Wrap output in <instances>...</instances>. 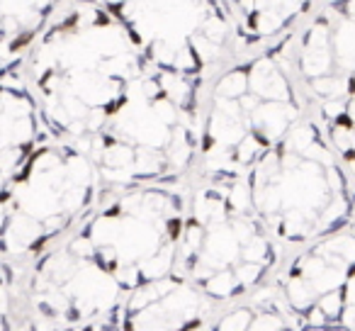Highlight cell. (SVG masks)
Returning a JSON list of instances; mask_svg holds the SVG:
<instances>
[{"label": "cell", "instance_id": "cell-20", "mask_svg": "<svg viewBox=\"0 0 355 331\" xmlns=\"http://www.w3.org/2000/svg\"><path fill=\"white\" fill-rule=\"evenodd\" d=\"M6 69H8V66L3 64V61H0V74H3V71H6Z\"/></svg>", "mask_w": 355, "mask_h": 331}, {"label": "cell", "instance_id": "cell-3", "mask_svg": "<svg viewBox=\"0 0 355 331\" xmlns=\"http://www.w3.org/2000/svg\"><path fill=\"white\" fill-rule=\"evenodd\" d=\"M314 112L290 56V32L209 78L193 178H241Z\"/></svg>", "mask_w": 355, "mask_h": 331}, {"label": "cell", "instance_id": "cell-10", "mask_svg": "<svg viewBox=\"0 0 355 331\" xmlns=\"http://www.w3.org/2000/svg\"><path fill=\"white\" fill-rule=\"evenodd\" d=\"M290 56L311 108L355 95V0H331L290 30Z\"/></svg>", "mask_w": 355, "mask_h": 331}, {"label": "cell", "instance_id": "cell-19", "mask_svg": "<svg viewBox=\"0 0 355 331\" xmlns=\"http://www.w3.org/2000/svg\"><path fill=\"white\" fill-rule=\"evenodd\" d=\"M329 329H355V263L343 278L334 309H331Z\"/></svg>", "mask_w": 355, "mask_h": 331}, {"label": "cell", "instance_id": "cell-14", "mask_svg": "<svg viewBox=\"0 0 355 331\" xmlns=\"http://www.w3.org/2000/svg\"><path fill=\"white\" fill-rule=\"evenodd\" d=\"M232 12L239 56L258 51L295 30L316 0H224Z\"/></svg>", "mask_w": 355, "mask_h": 331}, {"label": "cell", "instance_id": "cell-8", "mask_svg": "<svg viewBox=\"0 0 355 331\" xmlns=\"http://www.w3.org/2000/svg\"><path fill=\"white\" fill-rule=\"evenodd\" d=\"M127 295L98 258L61 239L22 271L17 329H119Z\"/></svg>", "mask_w": 355, "mask_h": 331}, {"label": "cell", "instance_id": "cell-18", "mask_svg": "<svg viewBox=\"0 0 355 331\" xmlns=\"http://www.w3.org/2000/svg\"><path fill=\"white\" fill-rule=\"evenodd\" d=\"M22 266L0 256V329H17V305H20Z\"/></svg>", "mask_w": 355, "mask_h": 331}, {"label": "cell", "instance_id": "cell-13", "mask_svg": "<svg viewBox=\"0 0 355 331\" xmlns=\"http://www.w3.org/2000/svg\"><path fill=\"white\" fill-rule=\"evenodd\" d=\"M46 134L51 132L20 66H8L0 74V193Z\"/></svg>", "mask_w": 355, "mask_h": 331}, {"label": "cell", "instance_id": "cell-7", "mask_svg": "<svg viewBox=\"0 0 355 331\" xmlns=\"http://www.w3.org/2000/svg\"><path fill=\"white\" fill-rule=\"evenodd\" d=\"M100 193L103 183L88 151L46 134L0 193V256L30 266L71 234Z\"/></svg>", "mask_w": 355, "mask_h": 331}, {"label": "cell", "instance_id": "cell-9", "mask_svg": "<svg viewBox=\"0 0 355 331\" xmlns=\"http://www.w3.org/2000/svg\"><path fill=\"white\" fill-rule=\"evenodd\" d=\"M124 22L148 61L209 80L239 59L234 20L224 0H103Z\"/></svg>", "mask_w": 355, "mask_h": 331}, {"label": "cell", "instance_id": "cell-4", "mask_svg": "<svg viewBox=\"0 0 355 331\" xmlns=\"http://www.w3.org/2000/svg\"><path fill=\"white\" fill-rule=\"evenodd\" d=\"M258 217L282 248L306 246L355 217V188L314 112L246 173Z\"/></svg>", "mask_w": 355, "mask_h": 331}, {"label": "cell", "instance_id": "cell-11", "mask_svg": "<svg viewBox=\"0 0 355 331\" xmlns=\"http://www.w3.org/2000/svg\"><path fill=\"white\" fill-rule=\"evenodd\" d=\"M353 263L355 229L343 227L306 244L304 251L287 263L275 282L302 324L329 329L336 295Z\"/></svg>", "mask_w": 355, "mask_h": 331}, {"label": "cell", "instance_id": "cell-2", "mask_svg": "<svg viewBox=\"0 0 355 331\" xmlns=\"http://www.w3.org/2000/svg\"><path fill=\"white\" fill-rule=\"evenodd\" d=\"M207 85L146 59L103 129L80 146L103 188L193 180Z\"/></svg>", "mask_w": 355, "mask_h": 331}, {"label": "cell", "instance_id": "cell-16", "mask_svg": "<svg viewBox=\"0 0 355 331\" xmlns=\"http://www.w3.org/2000/svg\"><path fill=\"white\" fill-rule=\"evenodd\" d=\"M214 329L222 331H256V329H304L302 319L290 309L277 282L261 285L246 297L222 307Z\"/></svg>", "mask_w": 355, "mask_h": 331}, {"label": "cell", "instance_id": "cell-6", "mask_svg": "<svg viewBox=\"0 0 355 331\" xmlns=\"http://www.w3.org/2000/svg\"><path fill=\"white\" fill-rule=\"evenodd\" d=\"M190 183L103 188L66 241L98 258L127 292L173 273L190 203Z\"/></svg>", "mask_w": 355, "mask_h": 331}, {"label": "cell", "instance_id": "cell-17", "mask_svg": "<svg viewBox=\"0 0 355 331\" xmlns=\"http://www.w3.org/2000/svg\"><path fill=\"white\" fill-rule=\"evenodd\" d=\"M314 114L319 117L331 146L336 148L355 188V95L316 105Z\"/></svg>", "mask_w": 355, "mask_h": 331}, {"label": "cell", "instance_id": "cell-21", "mask_svg": "<svg viewBox=\"0 0 355 331\" xmlns=\"http://www.w3.org/2000/svg\"><path fill=\"white\" fill-rule=\"evenodd\" d=\"M350 224H353V229H355V217H353V222H350Z\"/></svg>", "mask_w": 355, "mask_h": 331}, {"label": "cell", "instance_id": "cell-15", "mask_svg": "<svg viewBox=\"0 0 355 331\" xmlns=\"http://www.w3.org/2000/svg\"><path fill=\"white\" fill-rule=\"evenodd\" d=\"M69 0H0V61L20 66Z\"/></svg>", "mask_w": 355, "mask_h": 331}, {"label": "cell", "instance_id": "cell-1", "mask_svg": "<svg viewBox=\"0 0 355 331\" xmlns=\"http://www.w3.org/2000/svg\"><path fill=\"white\" fill-rule=\"evenodd\" d=\"M146 54L103 0H69L20 71L51 134L85 146L124 100Z\"/></svg>", "mask_w": 355, "mask_h": 331}, {"label": "cell", "instance_id": "cell-5", "mask_svg": "<svg viewBox=\"0 0 355 331\" xmlns=\"http://www.w3.org/2000/svg\"><path fill=\"white\" fill-rule=\"evenodd\" d=\"M280 258L282 246L258 217L246 176L193 178L173 273L227 307L266 285Z\"/></svg>", "mask_w": 355, "mask_h": 331}, {"label": "cell", "instance_id": "cell-12", "mask_svg": "<svg viewBox=\"0 0 355 331\" xmlns=\"http://www.w3.org/2000/svg\"><path fill=\"white\" fill-rule=\"evenodd\" d=\"M222 305L207 297L188 278L168 273L127 295L119 329L127 331H178L214 329Z\"/></svg>", "mask_w": 355, "mask_h": 331}]
</instances>
